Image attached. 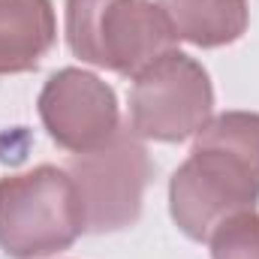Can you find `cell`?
<instances>
[{"mask_svg":"<svg viewBox=\"0 0 259 259\" xmlns=\"http://www.w3.org/2000/svg\"><path fill=\"white\" fill-rule=\"evenodd\" d=\"M259 202V115L220 112L196 133L190 157L169 181V214L190 241Z\"/></svg>","mask_w":259,"mask_h":259,"instance_id":"cell-1","label":"cell"},{"mask_svg":"<svg viewBox=\"0 0 259 259\" xmlns=\"http://www.w3.org/2000/svg\"><path fill=\"white\" fill-rule=\"evenodd\" d=\"M66 46L81 64L136 78L178 46V33L154 0H66Z\"/></svg>","mask_w":259,"mask_h":259,"instance_id":"cell-2","label":"cell"},{"mask_svg":"<svg viewBox=\"0 0 259 259\" xmlns=\"http://www.w3.org/2000/svg\"><path fill=\"white\" fill-rule=\"evenodd\" d=\"M81 232V205L66 169L36 166L0 181V250L9 259L55 256Z\"/></svg>","mask_w":259,"mask_h":259,"instance_id":"cell-3","label":"cell"},{"mask_svg":"<svg viewBox=\"0 0 259 259\" xmlns=\"http://www.w3.org/2000/svg\"><path fill=\"white\" fill-rule=\"evenodd\" d=\"M66 172L78 193L84 232H121L139 220L151 181V157L133 127H121L94 151L75 154Z\"/></svg>","mask_w":259,"mask_h":259,"instance_id":"cell-4","label":"cell"},{"mask_svg":"<svg viewBox=\"0 0 259 259\" xmlns=\"http://www.w3.org/2000/svg\"><path fill=\"white\" fill-rule=\"evenodd\" d=\"M214 115V88L208 69L172 49L145 66L130 88V127L142 139L184 142Z\"/></svg>","mask_w":259,"mask_h":259,"instance_id":"cell-5","label":"cell"},{"mask_svg":"<svg viewBox=\"0 0 259 259\" xmlns=\"http://www.w3.org/2000/svg\"><path fill=\"white\" fill-rule=\"evenodd\" d=\"M36 109L52 142L72 154L94 151L121 130L115 88L78 66H64L49 75L39 91Z\"/></svg>","mask_w":259,"mask_h":259,"instance_id":"cell-6","label":"cell"},{"mask_svg":"<svg viewBox=\"0 0 259 259\" xmlns=\"http://www.w3.org/2000/svg\"><path fill=\"white\" fill-rule=\"evenodd\" d=\"M58 42L52 0H0V75L36 69Z\"/></svg>","mask_w":259,"mask_h":259,"instance_id":"cell-7","label":"cell"},{"mask_svg":"<svg viewBox=\"0 0 259 259\" xmlns=\"http://www.w3.org/2000/svg\"><path fill=\"white\" fill-rule=\"evenodd\" d=\"M178 39L199 49L232 46L250 24L247 0H160Z\"/></svg>","mask_w":259,"mask_h":259,"instance_id":"cell-8","label":"cell"},{"mask_svg":"<svg viewBox=\"0 0 259 259\" xmlns=\"http://www.w3.org/2000/svg\"><path fill=\"white\" fill-rule=\"evenodd\" d=\"M211 259H259V214L238 211L226 220H220L211 235Z\"/></svg>","mask_w":259,"mask_h":259,"instance_id":"cell-9","label":"cell"}]
</instances>
